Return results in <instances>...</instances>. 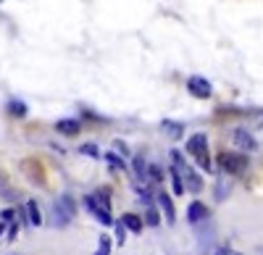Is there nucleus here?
I'll return each instance as SVG.
<instances>
[{
	"instance_id": "nucleus-1",
	"label": "nucleus",
	"mask_w": 263,
	"mask_h": 255,
	"mask_svg": "<svg viewBox=\"0 0 263 255\" xmlns=\"http://www.w3.org/2000/svg\"><path fill=\"white\" fill-rule=\"evenodd\" d=\"M171 161H174V168L179 171V176H182V182H184V187L190 189V192H200V189H203V179L195 174V168L182 158L179 150H171Z\"/></svg>"
},
{
	"instance_id": "nucleus-2",
	"label": "nucleus",
	"mask_w": 263,
	"mask_h": 255,
	"mask_svg": "<svg viewBox=\"0 0 263 255\" xmlns=\"http://www.w3.org/2000/svg\"><path fill=\"white\" fill-rule=\"evenodd\" d=\"M187 153L195 155L197 166H200L203 171H211V155H208V137L205 134H192L187 140Z\"/></svg>"
},
{
	"instance_id": "nucleus-3",
	"label": "nucleus",
	"mask_w": 263,
	"mask_h": 255,
	"mask_svg": "<svg viewBox=\"0 0 263 255\" xmlns=\"http://www.w3.org/2000/svg\"><path fill=\"white\" fill-rule=\"evenodd\" d=\"M218 163H221V168L227 174H234V176L248 171V155L245 153H221L218 155Z\"/></svg>"
},
{
	"instance_id": "nucleus-4",
	"label": "nucleus",
	"mask_w": 263,
	"mask_h": 255,
	"mask_svg": "<svg viewBox=\"0 0 263 255\" xmlns=\"http://www.w3.org/2000/svg\"><path fill=\"white\" fill-rule=\"evenodd\" d=\"M77 216V203L71 195H61L55 200V224L58 226H66V224H71V219Z\"/></svg>"
},
{
	"instance_id": "nucleus-5",
	"label": "nucleus",
	"mask_w": 263,
	"mask_h": 255,
	"mask_svg": "<svg viewBox=\"0 0 263 255\" xmlns=\"http://www.w3.org/2000/svg\"><path fill=\"white\" fill-rule=\"evenodd\" d=\"M84 205H87V210H90V213H92V216H95V219H98L103 226H111V224H114L111 210H105V208L95 200V195H87V198H84Z\"/></svg>"
},
{
	"instance_id": "nucleus-6",
	"label": "nucleus",
	"mask_w": 263,
	"mask_h": 255,
	"mask_svg": "<svg viewBox=\"0 0 263 255\" xmlns=\"http://www.w3.org/2000/svg\"><path fill=\"white\" fill-rule=\"evenodd\" d=\"M187 90H190V95H192V97H200V100H205V97H211V95H213L211 82H208V79H203V76H190V79H187Z\"/></svg>"
},
{
	"instance_id": "nucleus-7",
	"label": "nucleus",
	"mask_w": 263,
	"mask_h": 255,
	"mask_svg": "<svg viewBox=\"0 0 263 255\" xmlns=\"http://www.w3.org/2000/svg\"><path fill=\"white\" fill-rule=\"evenodd\" d=\"M232 142L239 147V150H245V153H250V150H255V147H258L255 137H253L248 129H234V132H232Z\"/></svg>"
},
{
	"instance_id": "nucleus-8",
	"label": "nucleus",
	"mask_w": 263,
	"mask_h": 255,
	"mask_svg": "<svg viewBox=\"0 0 263 255\" xmlns=\"http://www.w3.org/2000/svg\"><path fill=\"white\" fill-rule=\"evenodd\" d=\"M205 219H208V208H205L200 200L190 203V208H187V221H190V224H200V221H205Z\"/></svg>"
},
{
	"instance_id": "nucleus-9",
	"label": "nucleus",
	"mask_w": 263,
	"mask_h": 255,
	"mask_svg": "<svg viewBox=\"0 0 263 255\" xmlns=\"http://www.w3.org/2000/svg\"><path fill=\"white\" fill-rule=\"evenodd\" d=\"M158 205H161V210H163V216H166V224H174L177 221V210H174V203H171V195L168 192H158Z\"/></svg>"
},
{
	"instance_id": "nucleus-10",
	"label": "nucleus",
	"mask_w": 263,
	"mask_h": 255,
	"mask_svg": "<svg viewBox=\"0 0 263 255\" xmlns=\"http://www.w3.org/2000/svg\"><path fill=\"white\" fill-rule=\"evenodd\" d=\"M79 129H82V126H79L77 119H61V121H55V132H61V134H66V137L77 134Z\"/></svg>"
},
{
	"instance_id": "nucleus-11",
	"label": "nucleus",
	"mask_w": 263,
	"mask_h": 255,
	"mask_svg": "<svg viewBox=\"0 0 263 255\" xmlns=\"http://www.w3.org/2000/svg\"><path fill=\"white\" fill-rule=\"evenodd\" d=\"M161 129H163L171 140H179V137L184 134V124H179V121H171V119H163V121H161Z\"/></svg>"
},
{
	"instance_id": "nucleus-12",
	"label": "nucleus",
	"mask_w": 263,
	"mask_h": 255,
	"mask_svg": "<svg viewBox=\"0 0 263 255\" xmlns=\"http://www.w3.org/2000/svg\"><path fill=\"white\" fill-rule=\"evenodd\" d=\"M121 224H124L129 231H135V234H140V231H142V219L135 216V213H124V216H121Z\"/></svg>"
},
{
	"instance_id": "nucleus-13",
	"label": "nucleus",
	"mask_w": 263,
	"mask_h": 255,
	"mask_svg": "<svg viewBox=\"0 0 263 255\" xmlns=\"http://www.w3.org/2000/svg\"><path fill=\"white\" fill-rule=\"evenodd\" d=\"M27 213H29V224H32V226H40V224H42V213H40V208H37L34 200L27 203Z\"/></svg>"
},
{
	"instance_id": "nucleus-14",
	"label": "nucleus",
	"mask_w": 263,
	"mask_h": 255,
	"mask_svg": "<svg viewBox=\"0 0 263 255\" xmlns=\"http://www.w3.org/2000/svg\"><path fill=\"white\" fill-rule=\"evenodd\" d=\"M171 184H174V192H177V195H184V182H182V176H179V171H177V168H171Z\"/></svg>"
},
{
	"instance_id": "nucleus-15",
	"label": "nucleus",
	"mask_w": 263,
	"mask_h": 255,
	"mask_svg": "<svg viewBox=\"0 0 263 255\" xmlns=\"http://www.w3.org/2000/svg\"><path fill=\"white\" fill-rule=\"evenodd\" d=\"M8 111H11L13 116H18V119H24V116H27V105L21 103V100H11V103H8Z\"/></svg>"
},
{
	"instance_id": "nucleus-16",
	"label": "nucleus",
	"mask_w": 263,
	"mask_h": 255,
	"mask_svg": "<svg viewBox=\"0 0 263 255\" xmlns=\"http://www.w3.org/2000/svg\"><path fill=\"white\" fill-rule=\"evenodd\" d=\"M95 255H111V240H108V234H100V242H98Z\"/></svg>"
},
{
	"instance_id": "nucleus-17",
	"label": "nucleus",
	"mask_w": 263,
	"mask_h": 255,
	"mask_svg": "<svg viewBox=\"0 0 263 255\" xmlns=\"http://www.w3.org/2000/svg\"><path fill=\"white\" fill-rule=\"evenodd\" d=\"M145 221H147L150 226H158V224H161V213H158V210L150 205V208L145 210Z\"/></svg>"
},
{
	"instance_id": "nucleus-18",
	"label": "nucleus",
	"mask_w": 263,
	"mask_h": 255,
	"mask_svg": "<svg viewBox=\"0 0 263 255\" xmlns=\"http://www.w3.org/2000/svg\"><path fill=\"white\" fill-rule=\"evenodd\" d=\"M147 176H150L153 182H163V168H161V166H156V163L147 166Z\"/></svg>"
},
{
	"instance_id": "nucleus-19",
	"label": "nucleus",
	"mask_w": 263,
	"mask_h": 255,
	"mask_svg": "<svg viewBox=\"0 0 263 255\" xmlns=\"http://www.w3.org/2000/svg\"><path fill=\"white\" fill-rule=\"evenodd\" d=\"M132 166H135V174L140 176V179H145V174H147V166H145V161L137 155L135 161H132Z\"/></svg>"
},
{
	"instance_id": "nucleus-20",
	"label": "nucleus",
	"mask_w": 263,
	"mask_h": 255,
	"mask_svg": "<svg viewBox=\"0 0 263 255\" xmlns=\"http://www.w3.org/2000/svg\"><path fill=\"white\" fill-rule=\"evenodd\" d=\"M79 153H84V155H90V158H100V150L92 145V142H87V145H82L79 147Z\"/></svg>"
},
{
	"instance_id": "nucleus-21",
	"label": "nucleus",
	"mask_w": 263,
	"mask_h": 255,
	"mask_svg": "<svg viewBox=\"0 0 263 255\" xmlns=\"http://www.w3.org/2000/svg\"><path fill=\"white\" fill-rule=\"evenodd\" d=\"M105 161L111 163L114 168H121V171H124V161H121V158H119L116 153H108V155H105Z\"/></svg>"
},
{
	"instance_id": "nucleus-22",
	"label": "nucleus",
	"mask_w": 263,
	"mask_h": 255,
	"mask_svg": "<svg viewBox=\"0 0 263 255\" xmlns=\"http://www.w3.org/2000/svg\"><path fill=\"white\" fill-rule=\"evenodd\" d=\"M124 240H126V226H124L121 221H116V242L124 245Z\"/></svg>"
},
{
	"instance_id": "nucleus-23",
	"label": "nucleus",
	"mask_w": 263,
	"mask_h": 255,
	"mask_svg": "<svg viewBox=\"0 0 263 255\" xmlns=\"http://www.w3.org/2000/svg\"><path fill=\"white\" fill-rule=\"evenodd\" d=\"M213 255H242V252H237V250H232V247H218Z\"/></svg>"
},
{
	"instance_id": "nucleus-24",
	"label": "nucleus",
	"mask_w": 263,
	"mask_h": 255,
	"mask_svg": "<svg viewBox=\"0 0 263 255\" xmlns=\"http://www.w3.org/2000/svg\"><path fill=\"white\" fill-rule=\"evenodd\" d=\"M114 147H116V150H121V155H129V147H126V142L116 140V142H114Z\"/></svg>"
},
{
	"instance_id": "nucleus-25",
	"label": "nucleus",
	"mask_w": 263,
	"mask_h": 255,
	"mask_svg": "<svg viewBox=\"0 0 263 255\" xmlns=\"http://www.w3.org/2000/svg\"><path fill=\"white\" fill-rule=\"evenodd\" d=\"M13 216H16L13 208H6V210H3V221H13Z\"/></svg>"
},
{
	"instance_id": "nucleus-26",
	"label": "nucleus",
	"mask_w": 263,
	"mask_h": 255,
	"mask_svg": "<svg viewBox=\"0 0 263 255\" xmlns=\"http://www.w3.org/2000/svg\"><path fill=\"white\" fill-rule=\"evenodd\" d=\"M16 234H18V224H13L11 231H8V237H11V240H16Z\"/></svg>"
},
{
	"instance_id": "nucleus-27",
	"label": "nucleus",
	"mask_w": 263,
	"mask_h": 255,
	"mask_svg": "<svg viewBox=\"0 0 263 255\" xmlns=\"http://www.w3.org/2000/svg\"><path fill=\"white\" fill-rule=\"evenodd\" d=\"M3 229H6V224H3V221H0V237H3Z\"/></svg>"
}]
</instances>
